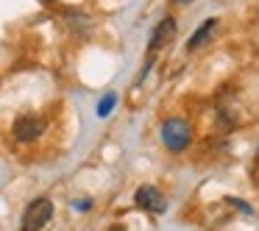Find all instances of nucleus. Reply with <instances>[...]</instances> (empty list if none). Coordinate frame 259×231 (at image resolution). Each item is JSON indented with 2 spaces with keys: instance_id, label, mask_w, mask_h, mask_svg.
Instances as JSON below:
<instances>
[{
  "instance_id": "nucleus-1",
  "label": "nucleus",
  "mask_w": 259,
  "mask_h": 231,
  "mask_svg": "<svg viewBox=\"0 0 259 231\" xmlns=\"http://www.w3.org/2000/svg\"><path fill=\"white\" fill-rule=\"evenodd\" d=\"M190 140H192V131H190V125H187V120L170 117L162 123V142H164L167 151H173V153L187 151V148H190Z\"/></svg>"
},
{
  "instance_id": "nucleus-2",
  "label": "nucleus",
  "mask_w": 259,
  "mask_h": 231,
  "mask_svg": "<svg viewBox=\"0 0 259 231\" xmlns=\"http://www.w3.org/2000/svg\"><path fill=\"white\" fill-rule=\"evenodd\" d=\"M53 217V203L48 198H36L23 214V231H42Z\"/></svg>"
},
{
  "instance_id": "nucleus-3",
  "label": "nucleus",
  "mask_w": 259,
  "mask_h": 231,
  "mask_svg": "<svg viewBox=\"0 0 259 231\" xmlns=\"http://www.w3.org/2000/svg\"><path fill=\"white\" fill-rule=\"evenodd\" d=\"M42 131H45V120L36 117V114H23V117L14 120L12 134H14V140H20V142H34Z\"/></svg>"
},
{
  "instance_id": "nucleus-4",
  "label": "nucleus",
  "mask_w": 259,
  "mask_h": 231,
  "mask_svg": "<svg viewBox=\"0 0 259 231\" xmlns=\"http://www.w3.org/2000/svg\"><path fill=\"white\" fill-rule=\"evenodd\" d=\"M134 201H137V206H140V209H148V212H156V214H162L164 209H167L164 195L156 190V187H151V184L140 187L137 195H134Z\"/></svg>"
},
{
  "instance_id": "nucleus-5",
  "label": "nucleus",
  "mask_w": 259,
  "mask_h": 231,
  "mask_svg": "<svg viewBox=\"0 0 259 231\" xmlns=\"http://www.w3.org/2000/svg\"><path fill=\"white\" fill-rule=\"evenodd\" d=\"M173 36H176V20H173V17H164L162 23L153 28L151 42H148V45H151V51H159V48H162L164 42H170Z\"/></svg>"
},
{
  "instance_id": "nucleus-6",
  "label": "nucleus",
  "mask_w": 259,
  "mask_h": 231,
  "mask_svg": "<svg viewBox=\"0 0 259 231\" xmlns=\"http://www.w3.org/2000/svg\"><path fill=\"white\" fill-rule=\"evenodd\" d=\"M214 31H218V20H203V23L195 28V34L190 36V42H187V51H198V48H203V42L212 39Z\"/></svg>"
},
{
  "instance_id": "nucleus-7",
  "label": "nucleus",
  "mask_w": 259,
  "mask_h": 231,
  "mask_svg": "<svg viewBox=\"0 0 259 231\" xmlns=\"http://www.w3.org/2000/svg\"><path fill=\"white\" fill-rule=\"evenodd\" d=\"M114 103H117V95H114V92H109V95L98 103V117H109V114H112V109H114Z\"/></svg>"
},
{
  "instance_id": "nucleus-8",
  "label": "nucleus",
  "mask_w": 259,
  "mask_h": 231,
  "mask_svg": "<svg viewBox=\"0 0 259 231\" xmlns=\"http://www.w3.org/2000/svg\"><path fill=\"white\" fill-rule=\"evenodd\" d=\"M73 209H81V212H87V209H90V201H73Z\"/></svg>"
},
{
  "instance_id": "nucleus-9",
  "label": "nucleus",
  "mask_w": 259,
  "mask_h": 231,
  "mask_svg": "<svg viewBox=\"0 0 259 231\" xmlns=\"http://www.w3.org/2000/svg\"><path fill=\"white\" fill-rule=\"evenodd\" d=\"M179 3H184V0H179Z\"/></svg>"
}]
</instances>
